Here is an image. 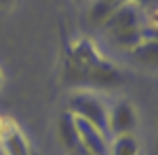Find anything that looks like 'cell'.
Returning a JSON list of instances; mask_svg holds the SVG:
<instances>
[{
    "label": "cell",
    "instance_id": "8fae6325",
    "mask_svg": "<svg viewBox=\"0 0 158 155\" xmlns=\"http://www.w3.org/2000/svg\"><path fill=\"white\" fill-rule=\"evenodd\" d=\"M14 5H16V0H0V10H2V12L12 10Z\"/></svg>",
    "mask_w": 158,
    "mask_h": 155
},
{
    "label": "cell",
    "instance_id": "ba28073f",
    "mask_svg": "<svg viewBox=\"0 0 158 155\" xmlns=\"http://www.w3.org/2000/svg\"><path fill=\"white\" fill-rule=\"evenodd\" d=\"M130 58L142 67L158 70V35H147L137 46L130 51Z\"/></svg>",
    "mask_w": 158,
    "mask_h": 155
},
{
    "label": "cell",
    "instance_id": "52a82bcc",
    "mask_svg": "<svg viewBox=\"0 0 158 155\" xmlns=\"http://www.w3.org/2000/svg\"><path fill=\"white\" fill-rule=\"evenodd\" d=\"M130 2H135V5H139V7H147V5H151L153 0H89L86 21H89V26L100 28V26H102L105 21L118 10V7L130 5Z\"/></svg>",
    "mask_w": 158,
    "mask_h": 155
},
{
    "label": "cell",
    "instance_id": "30bf717a",
    "mask_svg": "<svg viewBox=\"0 0 158 155\" xmlns=\"http://www.w3.org/2000/svg\"><path fill=\"white\" fill-rule=\"evenodd\" d=\"M58 137L68 148H74V125H72V116L68 111L60 116L58 121Z\"/></svg>",
    "mask_w": 158,
    "mask_h": 155
},
{
    "label": "cell",
    "instance_id": "5bb4252c",
    "mask_svg": "<svg viewBox=\"0 0 158 155\" xmlns=\"http://www.w3.org/2000/svg\"><path fill=\"white\" fill-rule=\"evenodd\" d=\"M74 2H79V5H81V2H89V0H74Z\"/></svg>",
    "mask_w": 158,
    "mask_h": 155
},
{
    "label": "cell",
    "instance_id": "6da1fadb",
    "mask_svg": "<svg viewBox=\"0 0 158 155\" xmlns=\"http://www.w3.org/2000/svg\"><path fill=\"white\" fill-rule=\"evenodd\" d=\"M63 83L79 86L81 90L118 88L128 81V74L107 58L98 44L86 35L72 37L63 46Z\"/></svg>",
    "mask_w": 158,
    "mask_h": 155
},
{
    "label": "cell",
    "instance_id": "5b68a950",
    "mask_svg": "<svg viewBox=\"0 0 158 155\" xmlns=\"http://www.w3.org/2000/svg\"><path fill=\"white\" fill-rule=\"evenodd\" d=\"M109 137L118 134H133L137 127V109L130 100H116L107 111Z\"/></svg>",
    "mask_w": 158,
    "mask_h": 155
},
{
    "label": "cell",
    "instance_id": "4fadbf2b",
    "mask_svg": "<svg viewBox=\"0 0 158 155\" xmlns=\"http://www.w3.org/2000/svg\"><path fill=\"white\" fill-rule=\"evenodd\" d=\"M2 86H5V74H2V67H0V90H2Z\"/></svg>",
    "mask_w": 158,
    "mask_h": 155
},
{
    "label": "cell",
    "instance_id": "277c9868",
    "mask_svg": "<svg viewBox=\"0 0 158 155\" xmlns=\"http://www.w3.org/2000/svg\"><path fill=\"white\" fill-rule=\"evenodd\" d=\"M72 116V113H70ZM74 125V148H79L84 155H109V137L93 127L91 123L72 116Z\"/></svg>",
    "mask_w": 158,
    "mask_h": 155
},
{
    "label": "cell",
    "instance_id": "9c48e42d",
    "mask_svg": "<svg viewBox=\"0 0 158 155\" xmlns=\"http://www.w3.org/2000/svg\"><path fill=\"white\" fill-rule=\"evenodd\" d=\"M109 155H139V141L135 134H118L109 141Z\"/></svg>",
    "mask_w": 158,
    "mask_h": 155
},
{
    "label": "cell",
    "instance_id": "3957f363",
    "mask_svg": "<svg viewBox=\"0 0 158 155\" xmlns=\"http://www.w3.org/2000/svg\"><path fill=\"white\" fill-rule=\"evenodd\" d=\"M107 111H109V107L93 90H74L72 95H70V100H68V113L91 123L93 127H98L100 132H105V134L109 137Z\"/></svg>",
    "mask_w": 158,
    "mask_h": 155
},
{
    "label": "cell",
    "instance_id": "8992f818",
    "mask_svg": "<svg viewBox=\"0 0 158 155\" xmlns=\"http://www.w3.org/2000/svg\"><path fill=\"white\" fill-rule=\"evenodd\" d=\"M0 153L2 155H33L30 139L14 118H7L0 130Z\"/></svg>",
    "mask_w": 158,
    "mask_h": 155
},
{
    "label": "cell",
    "instance_id": "7a4b0ae2",
    "mask_svg": "<svg viewBox=\"0 0 158 155\" xmlns=\"http://www.w3.org/2000/svg\"><path fill=\"white\" fill-rule=\"evenodd\" d=\"M100 28L105 30V37L112 46H116L118 51H128V54L147 37L142 7L135 2L118 7Z\"/></svg>",
    "mask_w": 158,
    "mask_h": 155
},
{
    "label": "cell",
    "instance_id": "7c38bea8",
    "mask_svg": "<svg viewBox=\"0 0 158 155\" xmlns=\"http://www.w3.org/2000/svg\"><path fill=\"white\" fill-rule=\"evenodd\" d=\"M153 155H158V118H156V139H153Z\"/></svg>",
    "mask_w": 158,
    "mask_h": 155
}]
</instances>
